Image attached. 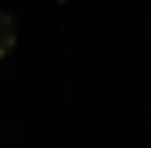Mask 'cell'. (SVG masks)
<instances>
[{
	"label": "cell",
	"instance_id": "6da1fadb",
	"mask_svg": "<svg viewBox=\"0 0 151 148\" xmlns=\"http://www.w3.org/2000/svg\"><path fill=\"white\" fill-rule=\"evenodd\" d=\"M17 47V17L0 7V61Z\"/></svg>",
	"mask_w": 151,
	"mask_h": 148
}]
</instances>
